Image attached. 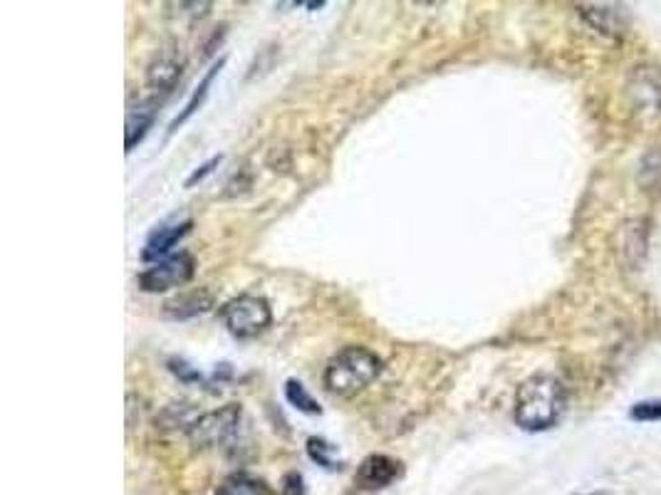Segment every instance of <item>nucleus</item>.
I'll use <instances>...</instances> for the list:
<instances>
[{
    "instance_id": "nucleus-3",
    "label": "nucleus",
    "mask_w": 661,
    "mask_h": 495,
    "mask_svg": "<svg viewBox=\"0 0 661 495\" xmlns=\"http://www.w3.org/2000/svg\"><path fill=\"white\" fill-rule=\"evenodd\" d=\"M221 320L233 337L251 339L268 330L273 322V310L265 297L241 295L221 307Z\"/></svg>"
},
{
    "instance_id": "nucleus-9",
    "label": "nucleus",
    "mask_w": 661,
    "mask_h": 495,
    "mask_svg": "<svg viewBox=\"0 0 661 495\" xmlns=\"http://www.w3.org/2000/svg\"><path fill=\"white\" fill-rule=\"evenodd\" d=\"M183 75V57L179 55V50L174 47H166V50H159L157 57L149 62L147 67V85L154 92H161V95H169L171 89L179 85V79Z\"/></svg>"
},
{
    "instance_id": "nucleus-19",
    "label": "nucleus",
    "mask_w": 661,
    "mask_h": 495,
    "mask_svg": "<svg viewBox=\"0 0 661 495\" xmlns=\"http://www.w3.org/2000/svg\"><path fill=\"white\" fill-rule=\"evenodd\" d=\"M629 418L632 421H661V399L636 401L635 407L629 408Z\"/></svg>"
},
{
    "instance_id": "nucleus-15",
    "label": "nucleus",
    "mask_w": 661,
    "mask_h": 495,
    "mask_svg": "<svg viewBox=\"0 0 661 495\" xmlns=\"http://www.w3.org/2000/svg\"><path fill=\"white\" fill-rule=\"evenodd\" d=\"M221 67H223V60H221V62H218V65H213V67H211L209 75L203 77V82H201V85H199V89H196V92H193L191 99H189V105L183 107V112L179 114V117H176L174 122H171V131H174L176 127H181V124L186 122V119H189V117H191V114L196 112V109H199L201 102H203V99H206V95H209L211 82H213V77H216L218 72H221Z\"/></svg>"
},
{
    "instance_id": "nucleus-2",
    "label": "nucleus",
    "mask_w": 661,
    "mask_h": 495,
    "mask_svg": "<svg viewBox=\"0 0 661 495\" xmlns=\"http://www.w3.org/2000/svg\"><path fill=\"white\" fill-rule=\"evenodd\" d=\"M382 374V359L367 347H345L325 366L322 382L337 397H355Z\"/></svg>"
},
{
    "instance_id": "nucleus-5",
    "label": "nucleus",
    "mask_w": 661,
    "mask_h": 495,
    "mask_svg": "<svg viewBox=\"0 0 661 495\" xmlns=\"http://www.w3.org/2000/svg\"><path fill=\"white\" fill-rule=\"evenodd\" d=\"M196 273V261L191 253H176L164 261L151 263L139 275V287L147 293H164L171 287L186 285Z\"/></svg>"
},
{
    "instance_id": "nucleus-14",
    "label": "nucleus",
    "mask_w": 661,
    "mask_h": 495,
    "mask_svg": "<svg viewBox=\"0 0 661 495\" xmlns=\"http://www.w3.org/2000/svg\"><path fill=\"white\" fill-rule=\"evenodd\" d=\"M636 181L644 193L661 201V149H649L639 161V174Z\"/></svg>"
},
{
    "instance_id": "nucleus-17",
    "label": "nucleus",
    "mask_w": 661,
    "mask_h": 495,
    "mask_svg": "<svg viewBox=\"0 0 661 495\" xmlns=\"http://www.w3.org/2000/svg\"><path fill=\"white\" fill-rule=\"evenodd\" d=\"M285 397L293 407L305 411V414H320V404H317V401L307 394V389H305L303 384L295 382V379H290V382L285 384Z\"/></svg>"
},
{
    "instance_id": "nucleus-4",
    "label": "nucleus",
    "mask_w": 661,
    "mask_h": 495,
    "mask_svg": "<svg viewBox=\"0 0 661 495\" xmlns=\"http://www.w3.org/2000/svg\"><path fill=\"white\" fill-rule=\"evenodd\" d=\"M241 407L238 404H226V407L209 411V414H201L191 426H189V441L196 449H213L226 443L231 436L238 431L241 424Z\"/></svg>"
},
{
    "instance_id": "nucleus-7",
    "label": "nucleus",
    "mask_w": 661,
    "mask_h": 495,
    "mask_svg": "<svg viewBox=\"0 0 661 495\" xmlns=\"http://www.w3.org/2000/svg\"><path fill=\"white\" fill-rule=\"evenodd\" d=\"M626 92L642 119L661 117V70L652 65H636L626 79Z\"/></svg>"
},
{
    "instance_id": "nucleus-20",
    "label": "nucleus",
    "mask_w": 661,
    "mask_h": 495,
    "mask_svg": "<svg viewBox=\"0 0 661 495\" xmlns=\"http://www.w3.org/2000/svg\"><path fill=\"white\" fill-rule=\"evenodd\" d=\"M305 488H303V478L297 476V473H287L285 480H283V495H303Z\"/></svg>"
},
{
    "instance_id": "nucleus-10",
    "label": "nucleus",
    "mask_w": 661,
    "mask_h": 495,
    "mask_svg": "<svg viewBox=\"0 0 661 495\" xmlns=\"http://www.w3.org/2000/svg\"><path fill=\"white\" fill-rule=\"evenodd\" d=\"M401 473V463L399 460L389 459V456H369V459L362 460V466L357 470V480L362 488H369V490H377V488H387L389 483H394Z\"/></svg>"
},
{
    "instance_id": "nucleus-16",
    "label": "nucleus",
    "mask_w": 661,
    "mask_h": 495,
    "mask_svg": "<svg viewBox=\"0 0 661 495\" xmlns=\"http://www.w3.org/2000/svg\"><path fill=\"white\" fill-rule=\"evenodd\" d=\"M216 495H268L261 480L251 476H233L228 478L223 486L218 488Z\"/></svg>"
},
{
    "instance_id": "nucleus-13",
    "label": "nucleus",
    "mask_w": 661,
    "mask_h": 495,
    "mask_svg": "<svg viewBox=\"0 0 661 495\" xmlns=\"http://www.w3.org/2000/svg\"><path fill=\"white\" fill-rule=\"evenodd\" d=\"M213 304V297L206 290H191V293H183V295L174 297L164 304V313L174 320H189L196 315H203Z\"/></svg>"
},
{
    "instance_id": "nucleus-11",
    "label": "nucleus",
    "mask_w": 661,
    "mask_h": 495,
    "mask_svg": "<svg viewBox=\"0 0 661 495\" xmlns=\"http://www.w3.org/2000/svg\"><path fill=\"white\" fill-rule=\"evenodd\" d=\"M191 231V221H183V223H176V226H161L157 228L154 233L149 235L147 248L141 253L144 261H164L169 258V251L174 248L183 235Z\"/></svg>"
},
{
    "instance_id": "nucleus-21",
    "label": "nucleus",
    "mask_w": 661,
    "mask_h": 495,
    "mask_svg": "<svg viewBox=\"0 0 661 495\" xmlns=\"http://www.w3.org/2000/svg\"><path fill=\"white\" fill-rule=\"evenodd\" d=\"M218 161H221V157H218V159H211L209 164H203V166H201V171H196V174H193L191 179H189V181H186V186H193V183L201 181V179H203V176L211 174V169H213V166H218Z\"/></svg>"
},
{
    "instance_id": "nucleus-8",
    "label": "nucleus",
    "mask_w": 661,
    "mask_h": 495,
    "mask_svg": "<svg viewBox=\"0 0 661 495\" xmlns=\"http://www.w3.org/2000/svg\"><path fill=\"white\" fill-rule=\"evenodd\" d=\"M577 13L583 15L587 26L594 27L602 36H625L626 27L632 23L629 10L617 3H583V5H577Z\"/></svg>"
},
{
    "instance_id": "nucleus-6",
    "label": "nucleus",
    "mask_w": 661,
    "mask_h": 495,
    "mask_svg": "<svg viewBox=\"0 0 661 495\" xmlns=\"http://www.w3.org/2000/svg\"><path fill=\"white\" fill-rule=\"evenodd\" d=\"M615 255L625 273H639L649 255V221L629 218L615 235Z\"/></svg>"
},
{
    "instance_id": "nucleus-12",
    "label": "nucleus",
    "mask_w": 661,
    "mask_h": 495,
    "mask_svg": "<svg viewBox=\"0 0 661 495\" xmlns=\"http://www.w3.org/2000/svg\"><path fill=\"white\" fill-rule=\"evenodd\" d=\"M157 97L151 99H139L137 105L129 107L127 112V151L137 147L144 137H147L149 127L154 124V114H157Z\"/></svg>"
},
{
    "instance_id": "nucleus-1",
    "label": "nucleus",
    "mask_w": 661,
    "mask_h": 495,
    "mask_svg": "<svg viewBox=\"0 0 661 495\" xmlns=\"http://www.w3.org/2000/svg\"><path fill=\"white\" fill-rule=\"evenodd\" d=\"M565 387L553 374H532L515 391V424L522 431H548L565 414Z\"/></svg>"
},
{
    "instance_id": "nucleus-18",
    "label": "nucleus",
    "mask_w": 661,
    "mask_h": 495,
    "mask_svg": "<svg viewBox=\"0 0 661 495\" xmlns=\"http://www.w3.org/2000/svg\"><path fill=\"white\" fill-rule=\"evenodd\" d=\"M307 453L313 456V460H317L320 466H325V469H342L340 463H335V460L330 459V453H335V446H330V443H325L322 438H310L307 441Z\"/></svg>"
}]
</instances>
